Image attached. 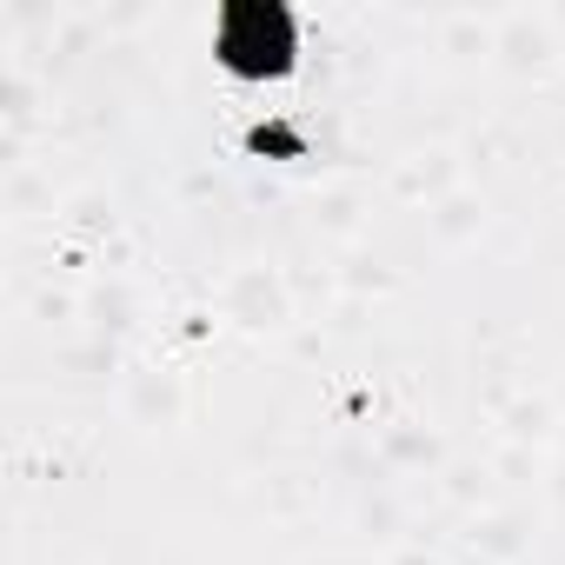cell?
Returning <instances> with one entry per match:
<instances>
[{"label": "cell", "instance_id": "cell-1", "mask_svg": "<svg viewBox=\"0 0 565 565\" xmlns=\"http://www.w3.org/2000/svg\"><path fill=\"white\" fill-rule=\"evenodd\" d=\"M213 47L239 81H273L300 54V21H294V8H279V0H233L220 14Z\"/></svg>", "mask_w": 565, "mask_h": 565}, {"label": "cell", "instance_id": "cell-2", "mask_svg": "<svg viewBox=\"0 0 565 565\" xmlns=\"http://www.w3.org/2000/svg\"><path fill=\"white\" fill-rule=\"evenodd\" d=\"M246 147L266 153V160H300L307 153V134L287 127V120H259V127H246Z\"/></svg>", "mask_w": 565, "mask_h": 565}]
</instances>
